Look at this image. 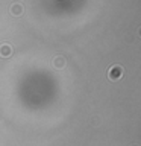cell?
<instances>
[{"label":"cell","mask_w":141,"mask_h":146,"mask_svg":"<svg viewBox=\"0 0 141 146\" xmlns=\"http://www.w3.org/2000/svg\"><path fill=\"white\" fill-rule=\"evenodd\" d=\"M121 76H123V67L118 66V64L112 66L108 70V78L111 81H118V79H121Z\"/></svg>","instance_id":"cell-1"},{"label":"cell","mask_w":141,"mask_h":146,"mask_svg":"<svg viewBox=\"0 0 141 146\" xmlns=\"http://www.w3.org/2000/svg\"><path fill=\"white\" fill-rule=\"evenodd\" d=\"M11 55H12V47L11 46L6 44V43L0 46V56L2 58H9Z\"/></svg>","instance_id":"cell-2"},{"label":"cell","mask_w":141,"mask_h":146,"mask_svg":"<svg viewBox=\"0 0 141 146\" xmlns=\"http://www.w3.org/2000/svg\"><path fill=\"white\" fill-rule=\"evenodd\" d=\"M130 146H138V145H136V143H134V145H130Z\"/></svg>","instance_id":"cell-5"},{"label":"cell","mask_w":141,"mask_h":146,"mask_svg":"<svg viewBox=\"0 0 141 146\" xmlns=\"http://www.w3.org/2000/svg\"><path fill=\"white\" fill-rule=\"evenodd\" d=\"M53 66L56 68H64L65 67V58L64 56H56L53 59Z\"/></svg>","instance_id":"cell-4"},{"label":"cell","mask_w":141,"mask_h":146,"mask_svg":"<svg viewBox=\"0 0 141 146\" xmlns=\"http://www.w3.org/2000/svg\"><path fill=\"white\" fill-rule=\"evenodd\" d=\"M11 14H12V15H15V17L21 15V14H23V5L14 3L12 6H11Z\"/></svg>","instance_id":"cell-3"}]
</instances>
